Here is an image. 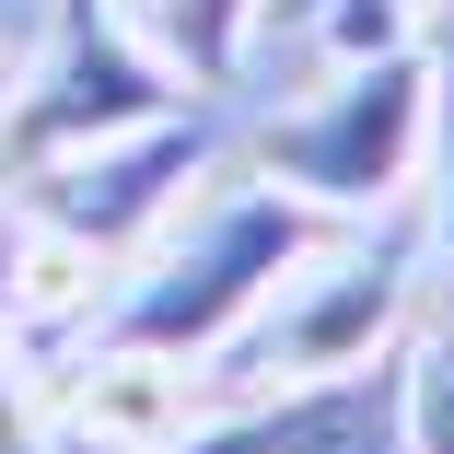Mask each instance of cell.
Returning <instances> with one entry per match:
<instances>
[{
  "label": "cell",
  "mask_w": 454,
  "mask_h": 454,
  "mask_svg": "<svg viewBox=\"0 0 454 454\" xmlns=\"http://www.w3.org/2000/svg\"><path fill=\"white\" fill-rule=\"evenodd\" d=\"M338 222L326 210H303L292 187H268V175H233V187H210V199H187L140 256H129V280L94 303V338H117V349H163V361H210L256 326V303L292 280V268L326 245Z\"/></svg>",
  "instance_id": "1"
},
{
  "label": "cell",
  "mask_w": 454,
  "mask_h": 454,
  "mask_svg": "<svg viewBox=\"0 0 454 454\" xmlns=\"http://www.w3.org/2000/svg\"><path fill=\"white\" fill-rule=\"evenodd\" d=\"M419 152H431V47H373V59H338L326 94H303L292 117H268L256 175L292 187L326 222H385L419 199Z\"/></svg>",
  "instance_id": "2"
},
{
  "label": "cell",
  "mask_w": 454,
  "mask_h": 454,
  "mask_svg": "<svg viewBox=\"0 0 454 454\" xmlns=\"http://www.w3.org/2000/svg\"><path fill=\"white\" fill-rule=\"evenodd\" d=\"M408 303H419V233H408V210H385V233H373V222H338L292 280L256 303V326H245L222 361H233V385L349 373V361H385V349H396Z\"/></svg>",
  "instance_id": "3"
},
{
  "label": "cell",
  "mask_w": 454,
  "mask_h": 454,
  "mask_svg": "<svg viewBox=\"0 0 454 454\" xmlns=\"http://www.w3.org/2000/svg\"><path fill=\"white\" fill-rule=\"evenodd\" d=\"M187 82L163 70V47L129 24V0H59V35L35 47V70L0 94V175H24L47 152L117 140L140 117H163Z\"/></svg>",
  "instance_id": "4"
},
{
  "label": "cell",
  "mask_w": 454,
  "mask_h": 454,
  "mask_svg": "<svg viewBox=\"0 0 454 454\" xmlns=\"http://www.w3.org/2000/svg\"><path fill=\"white\" fill-rule=\"evenodd\" d=\"M199 175H210V117L163 106V117H140V129H117V140H82V152L24 163L12 187H24V222L70 233L94 268H129L175 210H187Z\"/></svg>",
  "instance_id": "5"
},
{
  "label": "cell",
  "mask_w": 454,
  "mask_h": 454,
  "mask_svg": "<svg viewBox=\"0 0 454 454\" xmlns=\"http://www.w3.org/2000/svg\"><path fill=\"white\" fill-rule=\"evenodd\" d=\"M152 454H408L396 349L385 361H349V373H303V385H245L233 408L187 419Z\"/></svg>",
  "instance_id": "6"
},
{
  "label": "cell",
  "mask_w": 454,
  "mask_h": 454,
  "mask_svg": "<svg viewBox=\"0 0 454 454\" xmlns=\"http://www.w3.org/2000/svg\"><path fill=\"white\" fill-rule=\"evenodd\" d=\"M70 419H82L94 454H152V442H175L199 419V361L94 338V361H70Z\"/></svg>",
  "instance_id": "7"
},
{
  "label": "cell",
  "mask_w": 454,
  "mask_h": 454,
  "mask_svg": "<svg viewBox=\"0 0 454 454\" xmlns=\"http://www.w3.org/2000/svg\"><path fill=\"white\" fill-rule=\"evenodd\" d=\"M256 12L268 0H129V24L163 47V70L187 82V94H222L256 47Z\"/></svg>",
  "instance_id": "8"
},
{
  "label": "cell",
  "mask_w": 454,
  "mask_h": 454,
  "mask_svg": "<svg viewBox=\"0 0 454 454\" xmlns=\"http://www.w3.org/2000/svg\"><path fill=\"white\" fill-rule=\"evenodd\" d=\"M396 419H408V454H454V303L396 349Z\"/></svg>",
  "instance_id": "9"
},
{
  "label": "cell",
  "mask_w": 454,
  "mask_h": 454,
  "mask_svg": "<svg viewBox=\"0 0 454 454\" xmlns=\"http://www.w3.org/2000/svg\"><path fill=\"white\" fill-rule=\"evenodd\" d=\"M419 187H431V233L454 256V47H431V152H419Z\"/></svg>",
  "instance_id": "10"
},
{
  "label": "cell",
  "mask_w": 454,
  "mask_h": 454,
  "mask_svg": "<svg viewBox=\"0 0 454 454\" xmlns=\"http://www.w3.org/2000/svg\"><path fill=\"white\" fill-rule=\"evenodd\" d=\"M0 454H35V419H24V385H12V361H0Z\"/></svg>",
  "instance_id": "11"
},
{
  "label": "cell",
  "mask_w": 454,
  "mask_h": 454,
  "mask_svg": "<svg viewBox=\"0 0 454 454\" xmlns=\"http://www.w3.org/2000/svg\"><path fill=\"white\" fill-rule=\"evenodd\" d=\"M396 12H408V24H419V12H442V0H396Z\"/></svg>",
  "instance_id": "12"
},
{
  "label": "cell",
  "mask_w": 454,
  "mask_h": 454,
  "mask_svg": "<svg viewBox=\"0 0 454 454\" xmlns=\"http://www.w3.org/2000/svg\"><path fill=\"white\" fill-rule=\"evenodd\" d=\"M0 94H12V82H0Z\"/></svg>",
  "instance_id": "13"
}]
</instances>
